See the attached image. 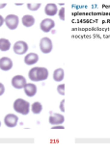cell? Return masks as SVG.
<instances>
[{
  "label": "cell",
  "mask_w": 110,
  "mask_h": 154,
  "mask_svg": "<svg viewBox=\"0 0 110 154\" xmlns=\"http://www.w3.org/2000/svg\"><path fill=\"white\" fill-rule=\"evenodd\" d=\"M30 80L34 82H39V81H45L49 77V70L46 67H40L36 66L30 69L29 73H28Z\"/></svg>",
  "instance_id": "6da1fadb"
},
{
  "label": "cell",
  "mask_w": 110,
  "mask_h": 154,
  "mask_svg": "<svg viewBox=\"0 0 110 154\" xmlns=\"http://www.w3.org/2000/svg\"><path fill=\"white\" fill-rule=\"evenodd\" d=\"M30 103L28 101L22 99V98H17L14 102V110L17 113L21 114V115H28L30 112Z\"/></svg>",
  "instance_id": "7a4b0ae2"
},
{
  "label": "cell",
  "mask_w": 110,
  "mask_h": 154,
  "mask_svg": "<svg viewBox=\"0 0 110 154\" xmlns=\"http://www.w3.org/2000/svg\"><path fill=\"white\" fill-rule=\"evenodd\" d=\"M20 23V18L16 14H9L5 18V24L10 30H15Z\"/></svg>",
  "instance_id": "3957f363"
},
{
  "label": "cell",
  "mask_w": 110,
  "mask_h": 154,
  "mask_svg": "<svg viewBox=\"0 0 110 154\" xmlns=\"http://www.w3.org/2000/svg\"><path fill=\"white\" fill-rule=\"evenodd\" d=\"M53 45H52V42L49 38H42L40 41V49L42 53L47 54V53H50Z\"/></svg>",
  "instance_id": "277c9868"
},
{
  "label": "cell",
  "mask_w": 110,
  "mask_h": 154,
  "mask_svg": "<svg viewBox=\"0 0 110 154\" xmlns=\"http://www.w3.org/2000/svg\"><path fill=\"white\" fill-rule=\"evenodd\" d=\"M13 48H14V52H15L16 54L23 55V54H25L28 50V45H27V42L23 41H18L14 45Z\"/></svg>",
  "instance_id": "5b68a950"
},
{
  "label": "cell",
  "mask_w": 110,
  "mask_h": 154,
  "mask_svg": "<svg viewBox=\"0 0 110 154\" xmlns=\"http://www.w3.org/2000/svg\"><path fill=\"white\" fill-rule=\"evenodd\" d=\"M26 84V79L22 75H16L12 79V85L15 89H24Z\"/></svg>",
  "instance_id": "8992f818"
},
{
  "label": "cell",
  "mask_w": 110,
  "mask_h": 154,
  "mask_svg": "<svg viewBox=\"0 0 110 154\" xmlns=\"http://www.w3.org/2000/svg\"><path fill=\"white\" fill-rule=\"evenodd\" d=\"M54 26H55V22L53 19H51V18H45L44 20L41 22V25H40L41 30L45 33L50 32L52 29L54 28Z\"/></svg>",
  "instance_id": "52a82bcc"
},
{
  "label": "cell",
  "mask_w": 110,
  "mask_h": 154,
  "mask_svg": "<svg viewBox=\"0 0 110 154\" xmlns=\"http://www.w3.org/2000/svg\"><path fill=\"white\" fill-rule=\"evenodd\" d=\"M17 122H18V118L14 114H8L5 117V119H4V122H5L6 126L11 128L17 126Z\"/></svg>",
  "instance_id": "ba28073f"
},
{
  "label": "cell",
  "mask_w": 110,
  "mask_h": 154,
  "mask_svg": "<svg viewBox=\"0 0 110 154\" xmlns=\"http://www.w3.org/2000/svg\"><path fill=\"white\" fill-rule=\"evenodd\" d=\"M13 67V61L8 57H2L0 59V69L4 71H8L12 69Z\"/></svg>",
  "instance_id": "9c48e42d"
},
{
  "label": "cell",
  "mask_w": 110,
  "mask_h": 154,
  "mask_svg": "<svg viewBox=\"0 0 110 154\" xmlns=\"http://www.w3.org/2000/svg\"><path fill=\"white\" fill-rule=\"evenodd\" d=\"M65 122L64 116H62L61 114H52L49 117V123L52 125H58L62 124Z\"/></svg>",
  "instance_id": "30bf717a"
},
{
  "label": "cell",
  "mask_w": 110,
  "mask_h": 154,
  "mask_svg": "<svg viewBox=\"0 0 110 154\" xmlns=\"http://www.w3.org/2000/svg\"><path fill=\"white\" fill-rule=\"evenodd\" d=\"M45 13L46 14V16H50L53 17L58 13V8H57V5L54 3H49L47 4L46 8H45Z\"/></svg>",
  "instance_id": "8fae6325"
},
{
  "label": "cell",
  "mask_w": 110,
  "mask_h": 154,
  "mask_svg": "<svg viewBox=\"0 0 110 154\" xmlns=\"http://www.w3.org/2000/svg\"><path fill=\"white\" fill-rule=\"evenodd\" d=\"M38 61H39V56H38V54H36V53H29V54H27L24 58V63L28 66L35 65Z\"/></svg>",
  "instance_id": "7c38bea8"
},
{
  "label": "cell",
  "mask_w": 110,
  "mask_h": 154,
  "mask_svg": "<svg viewBox=\"0 0 110 154\" xmlns=\"http://www.w3.org/2000/svg\"><path fill=\"white\" fill-rule=\"evenodd\" d=\"M24 91H25V94L29 97H32L34 96L37 93V87L36 85L29 83V84H26L24 87Z\"/></svg>",
  "instance_id": "4fadbf2b"
},
{
  "label": "cell",
  "mask_w": 110,
  "mask_h": 154,
  "mask_svg": "<svg viewBox=\"0 0 110 154\" xmlns=\"http://www.w3.org/2000/svg\"><path fill=\"white\" fill-rule=\"evenodd\" d=\"M21 21H22L23 26L31 27L35 24V17L33 16H30V14H25V16L22 17Z\"/></svg>",
  "instance_id": "5bb4252c"
},
{
  "label": "cell",
  "mask_w": 110,
  "mask_h": 154,
  "mask_svg": "<svg viewBox=\"0 0 110 154\" xmlns=\"http://www.w3.org/2000/svg\"><path fill=\"white\" fill-rule=\"evenodd\" d=\"M64 69H55V71L53 72V79L56 82H61L62 80L64 79Z\"/></svg>",
  "instance_id": "9a60e30c"
},
{
  "label": "cell",
  "mask_w": 110,
  "mask_h": 154,
  "mask_svg": "<svg viewBox=\"0 0 110 154\" xmlns=\"http://www.w3.org/2000/svg\"><path fill=\"white\" fill-rule=\"evenodd\" d=\"M11 48V42L7 38H0V50L8 51Z\"/></svg>",
  "instance_id": "2e32d148"
},
{
  "label": "cell",
  "mask_w": 110,
  "mask_h": 154,
  "mask_svg": "<svg viewBox=\"0 0 110 154\" xmlns=\"http://www.w3.org/2000/svg\"><path fill=\"white\" fill-rule=\"evenodd\" d=\"M32 112L34 113L35 115H38V114H40L42 112V105L40 103V102H38V101H36V102H34L32 104Z\"/></svg>",
  "instance_id": "e0dca14e"
},
{
  "label": "cell",
  "mask_w": 110,
  "mask_h": 154,
  "mask_svg": "<svg viewBox=\"0 0 110 154\" xmlns=\"http://www.w3.org/2000/svg\"><path fill=\"white\" fill-rule=\"evenodd\" d=\"M41 7V3H28L27 4V8L30 10V11H37L39 10V8Z\"/></svg>",
  "instance_id": "ac0fdd59"
},
{
  "label": "cell",
  "mask_w": 110,
  "mask_h": 154,
  "mask_svg": "<svg viewBox=\"0 0 110 154\" xmlns=\"http://www.w3.org/2000/svg\"><path fill=\"white\" fill-rule=\"evenodd\" d=\"M57 91H58V93L62 95L65 94V85L64 84H61L57 87Z\"/></svg>",
  "instance_id": "d6986e66"
},
{
  "label": "cell",
  "mask_w": 110,
  "mask_h": 154,
  "mask_svg": "<svg viewBox=\"0 0 110 154\" xmlns=\"http://www.w3.org/2000/svg\"><path fill=\"white\" fill-rule=\"evenodd\" d=\"M59 18L61 20H65V8H61L59 11Z\"/></svg>",
  "instance_id": "ffe728a7"
},
{
  "label": "cell",
  "mask_w": 110,
  "mask_h": 154,
  "mask_svg": "<svg viewBox=\"0 0 110 154\" xmlns=\"http://www.w3.org/2000/svg\"><path fill=\"white\" fill-rule=\"evenodd\" d=\"M4 93H5V87L2 83H0V96H1Z\"/></svg>",
  "instance_id": "44dd1931"
},
{
  "label": "cell",
  "mask_w": 110,
  "mask_h": 154,
  "mask_svg": "<svg viewBox=\"0 0 110 154\" xmlns=\"http://www.w3.org/2000/svg\"><path fill=\"white\" fill-rule=\"evenodd\" d=\"M4 23H5V19H4L3 17L1 16V14H0V27H1Z\"/></svg>",
  "instance_id": "7402d4cb"
},
{
  "label": "cell",
  "mask_w": 110,
  "mask_h": 154,
  "mask_svg": "<svg viewBox=\"0 0 110 154\" xmlns=\"http://www.w3.org/2000/svg\"><path fill=\"white\" fill-rule=\"evenodd\" d=\"M64 102H65V101L63 100L61 102V104H60V110L62 111V112H64V111H65V109H64Z\"/></svg>",
  "instance_id": "603a6c76"
},
{
  "label": "cell",
  "mask_w": 110,
  "mask_h": 154,
  "mask_svg": "<svg viewBox=\"0 0 110 154\" xmlns=\"http://www.w3.org/2000/svg\"><path fill=\"white\" fill-rule=\"evenodd\" d=\"M6 6V3H3V4H0V9H2Z\"/></svg>",
  "instance_id": "cb8c5ba5"
},
{
  "label": "cell",
  "mask_w": 110,
  "mask_h": 154,
  "mask_svg": "<svg viewBox=\"0 0 110 154\" xmlns=\"http://www.w3.org/2000/svg\"><path fill=\"white\" fill-rule=\"evenodd\" d=\"M53 128H64L63 126H53Z\"/></svg>",
  "instance_id": "d4e9b609"
},
{
  "label": "cell",
  "mask_w": 110,
  "mask_h": 154,
  "mask_svg": "<svg viewBox=\"0 0 110 154\" xmlns=\"http://www.w3.org/2000/svg\"><path fill=\"white\" fill-rule=\"evenodd\" d=\"M0 126H1V122H0Z\"/></svg>",
  "instance_id": "484cf974"
}]
</instances>
